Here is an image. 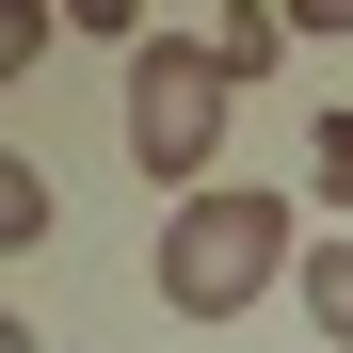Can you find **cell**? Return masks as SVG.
Returning <instances> with one entry per match:
<instances>
[{
	"label": "cell",
	"mask_w": 353,
	"mask_h": 353,
	"mask_svg": "<svg viewBox=\"0 0 353 353\" xmlns=\"http://www.w3.org/2000/svg\"><path fill=\"white\" fill-rule=\"evenodd\" d=\"M193 32H209V65H225V81H273V65H289V48H305V32H289V17H273V0H209V17H193Z\"/></svg>",
	"instance_id": "3957f363"
},
{
	"label": "cell",
	"mask_w": 353,
	"mask_h": 353,
	"mask_svg": "<svg viewBox=\"0 0 353 353\" xmlns=\"http://www.w3.org/2000/svg\"><path fill=\"white\" fill-rule=\"evenodd\" d=\"M273 17L305 32V48H337V32H353V0H273Z\"/></svg>",
	"instance_id": "9c48e42d"
},
{
	"label": "cell",
	"mask_w": 353,
	"mask_h": 353,
	"mask_svg": "<svg viewBox=\"0 0 353 353\" xmlns=\"http://www.w3.org/2000/svg\"><path fill=\"white\" fill-rule=\"evenodd\" d=\"M289 305L321 321V353H353V241H337V225L305 241V273H289Z\"/></svg>",
	"instance_id": "277c9868"
},
{
	"label": "cell",
	"mask_w": 353,
	"mask_h": 353,
	"mask_svg": "<svg viewBox=\"0 0 353 353\" xmlns=\"http://www.w3.org/2000/svg\"><path fill=\"white\" fill-rule=\"evenodd\" d=\"M0 353H65V337H48V321H0Z\"/></svg>",
	"instance_id": "30bf717a"
},
{
	"label": "cell",
	"mask_w": 353,
	"mask_h": 353,
	"mask_svg": "<svg viewBox=\"0 0 353 353\" xmlns=\"http://www.w3.org/2000/svg\"><path fill=\"white\" fill-rule=\"evenodd\" d=\"M193 17H209V0H193Z\"/></svg>",
	"instance_id": "8fae6325"
},
{
	"label": "cell",
	"mask_w": 353,
	"mask_h": 353,
	"mask_svg": "<svg viewBox=\"0 0 353 353\" xmlns=\"http://www.w3.org/2000/svg\"><path fill=\"white\" fill-rule=\"evenodd\" d=\"M65 32H97V48H145V0H65Z\"/></svg>",
	"instance_id": "ba28073f"
},
{
	"label": "cell",
	"mask_w": 353,
	"mask_h": 353,
	"mask_svg": "<svg viewBox=\"0 0 353 353\" xmlns=\"http://www.w3.org/2000/svg\"><path fill=\"white\" fill-rule=\"evenodd\" d=\"M48 241H65V209H48V176L0 145V257H48Z\"/></svg>",
	"instance_id": "5b68a950"
},
{
	"label": "cell",
	"mask_w": 353,
	"mask_h": 353,
	"mask_svg": "<svg viewBox=\"0 0 353 353\" xmlns=\"http://www.w3.org/2000/svg\"><path fill=\"white\" fill-rule=\"evenodd\" d=\"M225 112H241V81L209 65V32H145V48H129V161L161 176V209H176V193H209Z\"/></svg>",
	"instance_id": "7a4b0ae2"
},
{
	"label": "cell",
	"mask_w": 353,
	"mask_h": 353,
	"mask_svg": "<svg viewBox=\"0 0 353 353\" xmlns=\"http://www.w3.org/2000/svg\"><path fill=\"white\" fill-rule=\"evenodd\" d=\"M48 32H65V0H0V81H32V65H48Z\"/></svg>",
	"instance_id": "52a82bcc"
},
{
	"label": "cell",
	"mask_w": 353,
	"mask_h": 353,
	"mask_svg": "<svg viewBox=\"0 0 353 353\" xmlns=\"http://www.w3.org/2000/svg\"><path fill=\"white\" fill-rule=\"evenodd\" d=\"M289 273H305V225H289V193H241V176L176 193L161 241H145V289L176 321H241V305H273Z\"/></svg>",
	"instance_id": "6da1fadb"
},
{
	"label": "cell",
	"mask_w": 353,
	"mask_h": 353,
	"mask_svg": "<svg viewBox=\"0 0 353 353\" xmlns=\"http://www.w3.org/2000/svg\"><path fill=\"white\" fill-rule=\"evenodd\" d=\"M305 193L353 209V97H305Z\"/></svg>",
	"instance_id": "8992f818"
}]
</instances>
